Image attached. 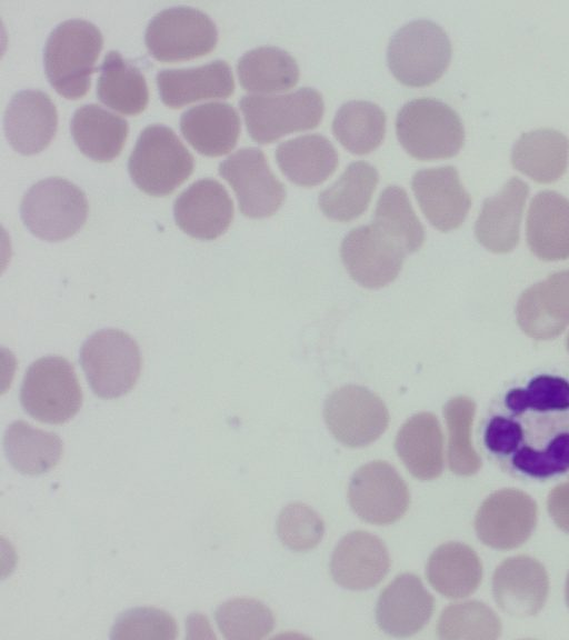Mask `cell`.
<instances>
[{
  "label": "cell",
  "instance_id": "1",
  "mask_svg": "<svg viewBox=\"0 0 569 640\" xmlns=\"http://www.w3.org/2000/svg\"><path fill=\"white\" fill-rule=\"evenodd\" d=\"M101 31L83 19L66 20L50 32L43 64L51 87L67 99L83 97L102 49Z\"/></svg>",
  "mask_w": 569,
  "mask_h": 640
},
{
  "label": "cell",
  "instance_id": "2",
  "mask_svg": "<svg viewBox=\"0 0 569 640\" xmlns=\"http://www.w3.org/2000/svg\"><path fill=\"white\" fill-rule=\"evenodd\" d=\"M192 154L176 132L163 124L146 127L128 160L133 183L143 192L163 197L192 173Z\"/></svg>",
  "mask_w": 569,
  "mask_h": 640
},
{
  "label": "cell",
  "instance_id": "3",
  "mask_svg": "<svg viewBox=\"0 0 569 640\" xmlns=\"http://www.w3.org/2000/svg\"><path fill=\"white\" fill-rule=\"evenodd\" d=\"M396 130L405 150L421 160L453 157L465 141L458 113L433 98H418L402 106L397 114Z\"/></svg>",
  "mask_w": 569,
  "mask_h": 640
},
{
  "label": "cell",
  "instance_id": "4",
  "mask_svg": "<svg viewBox=\"0 0 569 640\" xmlns=\"http://www.w3.org/2000/svg\"><path fill=\"white\" fill-rule=\"evenodd\" d=\"M450 59L451 43L447 33L426 19L410 21L397 30L387 49L390 71L409 87H425L437 81Z\"/></svg>",
  "mask_w": 569,
  "mask_h": 640
},
{
  "label": "cell",
  "instance_id": "5",
  "mask_svg": "<svg viewBox=\"0 0 569 640\" xmlns=\"http://www.w3.org/2000/svg\"><path fill=\"white\" fill-rule=\"evenodd\" d=\"M20 216L37 238L57 242L76 234L88 217V200L74 183L62 178L38 181L24 193Z\"/></svg>",
  "mask_w": 569,
  "mask_h": 640
},
{
  "label": "cell",
  "instance_id": "6",
  "mask_svg": "<svg viewBox=\"0 0 569 640\" xmlns=\"http://www.w3.org/2000/svg\"><path fill=\"white\" fill-rule=\"evenodd\" d=\"M79 361L91 390L103 399L124 396L140 376L139 346L118 329L92 333L80 348Z\"/></svg>",
  "mask_w": 569,
  "mask_h": 640
},
{
  "label": "cell",
  "instance_id": "7",
  "mask_svg": "<svg viewBox=\"0 0 569 640\" xmlns=\"http://www.w3.org/2000/svg\"><path fill=\"white\" fill-rule=\"evenodd\" d=\"M82 399L73 366L59 356H46L33 361L20 388L24 412L49 424L71 420L79 412Z\"/></svg>",
  "mask_w": 569,
  "mask_h": 640
},
{
  "label": "cell",
  "instance_id": "8",
  "mask_svg": "<svg viewBox=\"0 0 569 640\" xmlns=\"http://www.w3.org/2000/svg\"><path fill=\"white\" fill-rule=\"evenodd\" d=\"M239 107L249 136L260 144L316 128L325 108L320 92L309 87L286 94H247Z\"/></svg>",
  "mask_w": 569,
  "mask_h": 640
},
{
  "label": "cell",
  "instance_id": "9",
  "mask_svg": "<svg viewBox=\"0 0 569 640\" xmlns=\"http://www.w3.org/2000/svg\"><path fill=\"white\" fill-rule=\"evenodd\" d=\"M218 30L203 11L186 6L170 7L149 21L144 42L149 53L160 61L189 60L214 49Z\"/></svg>",
  "mask_w": 569,
  "mask_h": 640
},
{
  "label": "cell",
  "instance_id": "10",
  "mask_svg": "<svg viewBox=\"0 0 569 640\" xmlns=\"http://www.w3.org/2000/svg\"><path fill=\"white\" fill-rule=\"evenodd\" d=\"M323 417L331 434L350 448L375 442L389 424L383 401L366 387L356 384L331 392L325 401Z\"/></svg>",
  "mask_w": 569,
  "mask_h": 640
},
{
  "label": "cell",
  "instance_id": "11",
  "mask_svg": "<svg viewBox=\"0 0 569 640\" xmlns=\"http://www.w3.org/2000/svg\"><path fill=\"white\" fill-rule=\"evenodd\" d=\"M218 171L232 187L246 217H270L284 201V186L271 172L264 153L258 148L239 149L220 162Z\"/></svg>",
  "mask_w": 569,
  "mask_h": 640
},
{
  "label": "cell",
  "instance_id": "12",
  "mask_svg": "<svg viewBox=\"0 0 569 640\" xmlns=\"http://www.w3.org/2000/svg\"><path fill=\"white\" fill-rule=\"evenodd\" d=\"M348 501L363 521L390 524L399 520L410 502L408 487L397 470L386 461H372L351 477Z\"/></svg>",
  "mask_w": 569,
  "mask_h": 640
},
{
  "label": "cell",
  "instance_id": "13",
  "mask_svg": "<svg viewBox=\"0 0 569 640\" xmlns=\"http://www.w3.org/2000/svg\"><path fill=\"white\" fill-rule=\"evenodd\" d=\"M537 524V504L523 491L502 489L481 503L475 519L479 540L488 547L507 550L526 542Z\"/></svg>",
  "mask_w": 569,
  "mask_h": 640
},
{
  "label": "cell",
  "instance_id": "14",
  "mask_svg": "<svg viewBox=\"0 0 569 640\" xmlns=\"http://www.w3.org/2000/svg\"><path fill=\"white\" fill-rule=\"evenodd\" d=\"M340 256L357 283L368 289H380L398 277L406 253L371 223L346 234Z\"/></svg>",
  "mask_w": 569,
  "mask_h": 640
},
{
  "label": "cell",
  "instance_id": "15",
  "mask_svg": "<svg viewBox=\"0 0 569 640\" xmlns=\"http://www.w3.org/2000/svg\"><path fill=\"white\" fill-rule=\"evenodd\" d=\"M173 217L177 226L190 237L213 240L229 228L233 219V202L220 182L203 178L177 197Z\"/></svg>",
  "mask_w": 569,
  "mask_h": 640
},
{
  "label": "cell",
  "instance_id": "16",
  "mask_svg": "<svg viewBox=\"0 0 569 640\" xmlns=\"http://www.w3.org/2000/svg\"><path fill=\"white\" fill-rule=\"evenodd\" d=\"M390 569V556L383 541L367 531H352L336 546L330 560L332 579L348 590L376 587Z\"/></svg>",
  "mask_w": 569,
  "mask_h": 640
},
{
  "label": "cell",
  "instance_id": "17",
  "mask_svg": "<svg viewBox=\"0 0 569 640\" xmlns=\"http://www.w3.org/2000/svg\"><path fill=\"white\" fill-rule=\"evenodd\" d=\"M57 127L56 106L41 90L27 89L17 92L4 111L6 138L21 154H34L47 148Z\"/></svg>",
  "mask_w": 569,
  "mask_h": 640
},
{
  "label": "cell",
  "instance_id": "18",
  "mask_svg": "<svg viewBox=\"0 0 569 640\" xmlns=\"http://www.w3.org/2000/svg\"><path fill=\"white\" fill-rule=\"evenodd\" d=\"M549 581L545 567L529 556L502 561L492 577V593L499 608L511 616L538 613L548 596Z\"/></svg>",
  "mask_w": 569,
  "mask_h": 640
},
{
  "label": "cell",
  "instance_id": "19",
  "mask_svg": "<svg viewBox=\"0 0 569 640\" xmlns=\"http://www.w3.org/2000/svg\"><path fill=\"white\" fill-rule=\"evenodd\" d=\"M411 188L427 220L443 232L461 226L471 207L470 196L452 166L417 171Z\"/></svg>",
  "mask_w": 569,
  "mask_h": 640
},
{
  "label": "cell",
  "instance_id": "20",
  "mask_svg": "<svg viewBox=\"0 0 569 640\" xmlns=\"http://www.w3.org/2000/svg\"><path fill=\"white\" fill-rule=\"evenodd\" d=\"M435 599L420 578L402 573L385 588L376 606V621L392 637H410L430 620Z\"/></svg>",
  "mask_w": 569,
  "mask_h": 640
},
{
  "label": "cell",
  "instance_id": "21",
  "mask_svg": "<svg viewBox=\"0 0 569 640\" xmlns=\"http://www.w3.org/2000/svg\"><path fill=\"white\" fill-rule=\"evenodd\" d=\"M517 319L523 332L537 340L559 336L569 326V270L538 282L520 296Z\"/></svg>",
  "mask_w": 569,
  "mask_h": 640
},
{
  "label": "cell",
  "instance_id": "22",
  "mask_svg": "<svg viewBox=\"0 0 569 640\" xmlns=\"http://www.w3.org/2000/svg\"><path fill=\"white\" fill-rule=\"evenodd\" d=\"M528 193V184L512 177L499 193L483 201L475 224L480 244L496 253L509 252L517 246Z\"/></svg>",
  "mask_w": 569,
  "mask_h": 640
},
{
  "label": "cell",
  "instance_id": "23",
  "mask_svg": "<svg viewBox=\"0 0 569 640\" xmlns=\"http://www.w3.org/2000/svg\"><path fill=\"white\" fill-rule=\"evenodd\" d=\"M156 81L161 101L171 108L203 99L227 98L234 90L232 70L219 59L200 67L162 69Z\"/></svg>",
  "mask_w": 569,
  "mask_h": 640
},
{
  "label": "cell",
  "instance_id": "24",
  "mask_svg": "<svg viewBox=\"0 0 569 640\" xmlns=\"http://www.w3.org/2000/svg\"><path fill=\"white\" fill-rule=\"evenodd\" d=\"M527 242L546 261L569 258V200L551 190L538 192L527 216Z\"/></svg>",
  "mask_w": 569,
  "mask_h": 640
},
{
  "label": "cell",
  "instance_id": "25",
  "mask_svg": "<svg viewBox=\"0 0 569 640\" xmlns=\"http://www.w3.org/2000/svg\"><path fill=\"white\" fill-rule=\"evenodd\" d=\"M180 131L196 151L207 157H218L234 148L240 133V119L230 103L207 102L181 114Z\"/></svg>",
  "mask_w": 569,
  "mask_h": 640
},
{
  "label": "cell",
  "instance_id": "26",
  "mask_svg": "<svg viewBox=\"0 0 569 640\" xmlns=\"http://www.w3.org/2000/svg\"><path fill=\"white\" fill-rule=\"evenodd\" d=\"M395 448L409 472L419 480H432L443 471V436L437 417L420 412L398 431Z\"/></svg>",
  "mask_w": 569,
  "mask_h": 640
},
{
  "label": "cell",
  "instance_id": "27",
  "mask_svg": "<svg viewBox=\"0 0 569 640\" xmlns=\"http://www.w3.org/2000/svg\"><path fill=\"white\" fill-rule=\"evenodd\" d=\"M74 143L92 160L107 162L119 156L128 136V121L107 109L88 103L79 107L70 121Z\"/></svg>",
  "mask_w": 569,
  "mask_h": 640
},
{
  "label": "cell",
  "instance_id": "28",
  "mask_svg": "<svg viewBox=\"0 0 569 640\" xmlns=\"http://www.w3.org/2000/svg\"><path fill=\"white\" fill-rule=\"evenodd\" d=\"M276 160L293 183L312 187L323 182L338 166V153L321 134H303L278 144Z\"/></svg>",
  "mask_w": 569,
  "mask_h": 640
},
{
  "label": "cell",
  "instance_id": "29",
  "mask_svg": "<svg viewBox=\"0 0 569 640\" xmlns=\"http://www.w3.org/2000/svg\"><path fill=\"white\" fill-rule=\"evenodd\" d=\"M569 141L555 129L522 133L511 150L512 166L541 183L557 181L567 169Z\"/></svg>",
  "mask_w": 569,
  "mask_h": 640
},
{
  "label": "cell",
  "instance_id": "30",
  "mask_svg": "<svg viewBox=\"0 0 569 640\" xmlns=\"http://www.w3.org/2000/svg\"><path fill=\"white\" fill-rule=\"evenodd\" d=\"M426 576L440 594L460 599L477 590L482 578V566L469 546L448 542L431 553L426 566Z\"/></svg>",
  "mask_w": 569,
  "mask_h": 640
},
{
  "label": "cell",
  "instance_id": "31",
  "mask_svg": "<svg viewBox=\"0 0 569 640\" xmlns=\"http://www.w3.org/2000/svg\"><path fill=\"white\" fill-rule=\"evenodd\" d=\"M3 449L13 469L22 474L38 476L58 464L63 443L54 432L16 420L4 431Z\"/></svg>",
  "mask_w": 569,
  "mask_h": 640
},
{
  "label": "cell",
  "instance_id": "32",
  "mask_svg": "<svg viewBox=\"0 0 569 640\" xmlns=\"http://www.w3.org/2000/svg\"><path fill=\"white\" fill-rule=\"evenodd\" d=\"M97 96L103 104L123 114L140 113L149 101L144 76L114 50L106 54L100 67Z\"/></svg>",
  "mask_w": 569,
  "mask_h": 640
},
{
  "label": "cell",
  "instance_id": "33",
  "mask_svg": "<svg viewBox=\"0 0 569 640\" xmlns=\"http://www.w3.org/2000/svg\"><path fill=\"white\" fill-rule=\"evenodd\" d=\"M378 180V172L372 164L352 162L335 183L320 192L319 207L329 219L351 221L368 208Z\"/></svg>",
  "mask_w": 569,
  "mask_h": 640
},
{
  "label": "cell",
  "instance_id": "34",
  "mask_svg": "<svg viewBox=\"0 0 569 640\" xmlns=\"http://www.w3.org/2000/svg\"><path fill=\"white\" fill-rule=\"evenodd\" d=\"M239 82L256 93L288 90L299 80V67L291 54L278 47H258L247 51L237 63Z\"/></svg>",
  "mask_w": 569,
  "mask_h": 640
},
{
  "label": "cell",
  "instance_id": "35",
  "mask_svg": "<svg viewBox=\"0 0 569 640\" xmlns=\"http://www.w3.org/2000/svg\"><path fill=\"white\" fill-rule=\"evenodd\" d=\"M332 131L347 150L356 154H366L382 142L386 114L373 102L351 100L337 110Z\"/></svg>",
  "mask_w": 569,
  "mask_h": 640
},
{
  "label": "cell",
  "instance_id": "36",
  "mask_svg": "<svg viewBox=\"0 0 569 640\" xmlns=\"http://www.w3.org/2000/svg\"><path fill=\"white\" fill-rule=\"evenodd\" d=\"M372 223L408 254L425 241V229L415 213L407 192L399 186H388L377 202Z\"/></svg>",
  "mask_w": 569,
  "mask_h": 640
},
{
  "label": "cell",
  "instance_id": "37",
  "mask_svg": "<svg viewBox=\"0 0 569 640\" xmlns=\"http://www.w3.org/2000/svg\"><path fill=\"white\" fill-rule=\"evenodd\" d=\"M476 412L472 399L458 396L447 401L443 416L448 428V464L458 476H471L481 468V458L471 442Z\"/></svg>",
  "mask_w": 569,
  "mask_h": 640
},
{
  "label": "cell",
  "instance_id": "38",
  "mask_svg": "<svg viewBox=\"0 0 569 640\" xmlns=\"http://www.w3.org/2000/svg\"><path fill=\"white\" fill-rule=\"evenodd\" d=\"M437 633L446 640H495L500 637L501 623L490 607L470 600L448 606L438 620Z\"/></svg>",
  "mask_w": 569,
  "mask_h": 640
},
{
  "label": "cell",
  "instance_id": "39",
  "mask_svg": "<svg viewBox=\"0 0 569 640\" xmlns=\"http://www.w3.org/2000/svg\"><path fill=\"white\" fill-rule=\"evenodd\" d=\"M217 626L229 640L261 639L274 628V617L262 602L236 598L221 603L214 612Z\"/></svg>",
  "mask_w": 569,
  "mask_h": 640
},
{
  "label": "cell",
  "instance_id": "40",
  "mask_svg": "<svg viewBox=\"0 0 569 640\" xmlns=\"http://www.w3.org/2000/svg\"><path fill=\"white\" fill-rule=\"evenodd\" d=\"M505 403L515 416L526 411L563 412L569 410V382L560 377L538 376L527 388L510 390Z\"/></svg>",
  "mask_w": 569,
  "mask_h": 640
},
{
  "label": "cell",
  "instance_id": "41",
  "mask_svg": "<svg viewBox=\"0 0 569 640\" xmlns=\"http://www.w3.org/2000/svg\"><path fill=\"white\" fill-rule=\"evenodd\" d=\"M277 533L287 548L303 552L318 546L325 534V524L309 506L293 502L280 512L277 519Z\"/></svg>",
  "mask_w": 569,
  "mask_h": 640
},
{
  "label": "cell",
  "instance_id": "42",
  "mask_svg": "<svg viewBox=\"0 0 569 640\" xmlns=\"http://www.w3.org/2000/svg\"><path fill=\"white\" fill-rule=\"evenodd\" d=\"M177 623L166 611L139 607L122 612L111 628L110 639H161L177 637Z\"/></svg>",
  "mask_w": 569,
  "mask_h": 640
},
{
  "label": "cell",
  "instance_id": "43",
  "mask_svg": "<svg viewBox=\"0 0 569 640\" xmlns=\"http://www.w3.org/2000/svg\"><path fill=\"white\" fill-rule=\"evenodd\" d=\"M521 440V424L512 418L496 416L486 426L485 444L498 457L509 458L518 449Z\"/></svg>",
  "mask_w": 569,
  "mask_h": 640
},
{
  "label": "cell",
  "instance_id": "44",
  "mask_svg": "<svg viewBox=\"0 0 569 640\" xmlns=\"http://www.w3.org/2000/svg\"><path fill=\"white\" fill-rule=\"evenodd\" d=\"M547 508L556 526L569 533V481L556 486L550 491Z\"/></svg>",
  "mask_w": 569,
  "mask_h": 640
},
{
  "label": "cell",
  "instance_id": "45",
  "mask_svg": "<svg viewBox=\"0 0 569 640\" xmlns=\"http://www.w3.org/2000/svg\"><path fill=\"white\" fill-rule=\"evenodd\" d=\"M565 594H566V602L569 607V573L567 576V580H566V589H565Z\"/></svg>",
  "mask_w": 569,
  "mask_h": 640
},
{
  "label": "cell",
  "instance_id": "46",
  "mask_svg": "<svg viewBox=\"0 0 569 640\" xmlns=\"http://www.w3.org/2000/svg\"><path fill=\"white\" fill-rule=\"evenodd\" d=\"M567 348H568V350H569V334H568V338H567Z\"/></svg>",
  "mask_w": 569,
  "mask_h": 640
}]
</instances>
